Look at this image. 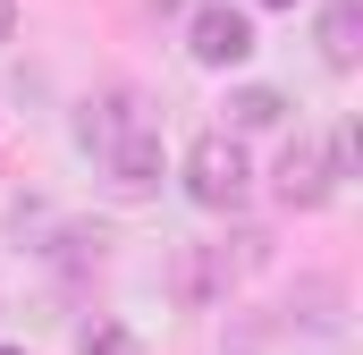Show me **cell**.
<instances>
[{"label":"cell","mask_w":363,"mask_h":355,"mask_svg":"<svg viewBox=\"0 0 363 355\" xmlns=\"http://www.w3.org/2000/svg\"><path fill=\"white\" fill-rule=\"evenodd\" d=\"M245 186H254V170H245V144H237L228 127H211V136L186 144V195H194L203 212H237Z\"/></svg>","instance_id":"6da1fadb"},{"label":"cell","mask_w":363,"mask_h":355,"mask_svg":"<svg viewBox=\"0 0 363 355\" xmlns=\"http://www.w3.org/2000/svg\"><path fill=\"white\" fill-rule=\"evenodd\" d=\"M186 51H194L203 68H237V60H254V17H245V9H228V0H211V9H194Z\"/></svg>","instance_id":"7a4b0ae2"},{"label":"cell","mask_w":363,"mask_h":355,"mask_svg":"<svg viewBox=\"0 0 363 355\" xmlns=\"http://www.w3.org/2000/svg\"><path fill=\"white\" fill-rule=\"evenodd\" d=\"M271 186H279V203H287V212H321V203L338 195V178H330V153H321L313 136H296V144L279 153Z\"/></svg>","instance_id":"3957f363"},{"label":"cell","mask_w":363,"mask_h":355,"mask_svg":"<svg viewBox=\"0 0 363 355\" xmlns=\"http://www.w3.org/2000/svg\"><path fill=\"white\" fill-rule=\"evenodd\" d=\"M101 161H110V178H118L127 195H152V186H161V136H152V127H127Z\"/></svg>","instance_id":"277c9868"},{"label":"cell","mask_w":363,"mask_h":355,"mask_svg":"<svg viewBox=\"0 0 363 355\" xmlns=\"http://www.w3.org/2000/svg\"><path fill=\"white\" fill-rule=\"evenodd\" d=\"M321 60L330 68H355L363 60V0H330L321 9Z\"/></svg>","instance_id":"5b68a950"},{"label":"cell","mask_w":363,"mask_h":355,"mask_svg":"<svg viewBox=\"0 0 363 355\" xmlns=\"http://www.w3.org/2000/svg\"><path fill=\"white\" fill-rule=\"evenodd\" d=\"M220 288H228V246H186L178 254V296L203 305V296H220Z\"/></svg>","instance_id":"8992f818"},{"label":"cell","mask_w":363,"mask_h":355,"mask_svg":"<svg viewBox=\"0 0 363 355\" xmlns=\"http://www.w3.org/2000/svg\"><path fill=\"white\" fill-rule=\"evenodd\" d=\"M279 119H287V93H279V85L228 93V127H245V136H254V127H279Z\"/></svg>","instance_id":"52a82bcc"},{"label":"cell","mask_w":363,"mask_h":355,"mask_svg":"<svg viewBox=\"0 0 363 355\" xmlns=\"http://www.w3.org/2000/svg\"><path fill=\"white\" fill-rule=\"evenodd\" d=\"M127 127H135V119H127V102H118V93H110V102H85V119H77V136H85L93 153H110Z\"/></svg>","instance_id":"ba28073f"},{"label":"cell","mask_w":363,"mask_h":355,"mask_svg":"<svg viewBox=\"0 0 363 355\" xmlns=\"http://www.w3.org/2000/svg\"><path fill=\"white\" fill-rule=\"evenodd\" d=\"M77 355H144V347H135V330H127V322H93L85 339H77Z\"/></svg>","instance_id":"9c48e42d"},{"label":"cell","mask_w":363,"mask_h":355,"mask_svg":"<svg viewBox=\"0 0 363 355\" xmlns=\"http://www.w3.org/2000/svg\"><path fill=\"white\" fill-rule=\"evenodd\" d=\"M9 34H17V0H0V43H9Z\"/></svg>","instance_id":"30bf717a"},{"label":"cell","mask_w":363,"mask_h":355,"mask_svg":"<svg viewBox=\"0 0 363 355\" xmlns=\"http://www.w3.org/2000/svg\"><path fill=\"white\" fill-rule=\"evenodd\" d=\"M254 9H296V0H254Z\"/></svg>","instance_id":"8fae6325"},{"label":"cell","mask_w":363,"mask_h":355,"mask_svg":"<svg viewBox=\"0 0 363 355\" xmlns=\"http://www.w3.org/2000/svg\"><path fill=\"white\" fill-rule=\"evenodd\" d=\"M0 355H26V347H0Z\"/></svg>","instance_id":"7c38bea8"}]
</instances>
